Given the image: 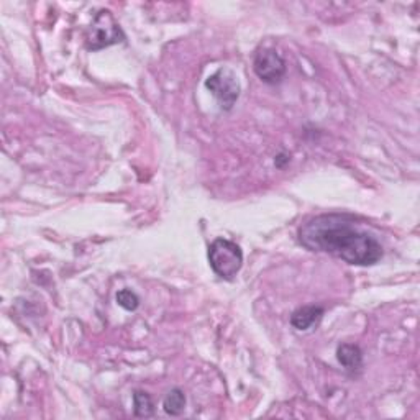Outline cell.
Returning <instances> with one entry per match:
<instances>
[{
    "label": "cell",
    "mask_w": 420,
    "mask_h": 420,
    "mask_svg": "<svg viewBox=\"0 0 420 420\" xmlns=\"http://www.w3.org/2000/svg\"><path fill=\"white\" fill-rule=\"evenodd\" d=\"M302 247L328 253L355 266H373L382 258V244L373 233L358 227L353 215L322 214L311 217L297 232Z\"/></svg>",
    "instance_id": "cell-1"
},
{
    "label": "cell",
    "mask_w": 420,
    "mask_h": 420,
    "mask_svg": "<svg viewBox=\"0 0 420 420\" xmlns=\"http://www.w3.org/2000/svg\"><path fill=\"white\" fill-rule=\"evenodd\" d=\"M209 263L219 278L233 281L243 266V252L235 242L217 238L209 247Z\"/></svg>",
    "instance_id": "cell-2"
},
{
    "label": "cell",
    "mask_w": 420,
    "mask_h": 420,
    "mask_svg": "<svg viewBox=\"0 0 420 420\" xmlns=\"http://www.w3.org/2000/svg\"><path fill=\"white\" fill-rule=\"evenodd\" d=\"M125 33L110 10H99L86 33L89 51H100L117 43H124Z\"/></svg>",
    "instance_id": "cell-3"
},
{
    "label": "cell",
    "mask_w": 420,
    "mask_h": 420,
    "mask_svg": "<svg viewBox=\"0 0 420 420\" xmlns=\"http://www.w3.org/2000/svg\"><path fill=\"white\" fill-rule=\"evenodd\" d=\"M205 87L219 100L223 110H230L240 97V82L230 69H219L205 79Z\"/></svg>",
    "instance_id": "cell-4"
},
{
    "label": "cell",
    "mask_w": 420,
    "mask_h": 420,
    "mask_svg": "<svg viewBox=\"0 0 420 420\" xmlns=\"http://www.w3.org/2000/svg\"><path fill=\"white\" fill-rule=\"evenodd\" d=\"M254 74L266 84H279L286 76V61L273 48H263L257 53L253 61Z\"/></svg>",
    "instance_id": "cell-5"
},
{
    "label": "cell",
    "mask_w": 420,
    "mask_h": 420,
    "mask_svg": "<svg viewBox=\"0 0 420 420\" xmlns=\"http://www.w3.org/2000/svg\"><path fill=\"white\" fill-rule=\"evenodd\" d=\"M323 316V307L321 306H302L299 309H296L291 316V325L296 330H309L311 327L321 321Z\"/></svg>",
    "instance_id": "cell-6"
},
{
    "label": "cell",
    "mask_w": 420,
    "mask_h": 420,
    "mask_svg": "<svg viewBox=\"0 0 420 420\" xmlns=\"http://www.w3.org/2000/svg\"><path fill=\"white\" fill-rule=\"evenodd\" d=\"M337 360L347 371H358L363 366V352L358 345L343 343L337 348Z\"/></svg>",
    "instance_id": "cell-7"
},
{
    "label": "cell",
    "mask_w": 420,
    "mask_h": 420,
    "mask_svg": "<svg viewBox=\"0 0 420 420\" xmlns=\"http://www.w3.org/2000/svg\"><path fill=\"white\" fill-rule=\"evenodd\" d=\"M133 412L136 417L148 419L155 416V402L145 391H135L133 394Z\"/></svg>",
    "instance_id": "cell-8"
},
{
    "label": "cell",
    "mask_w": 420,
    "mask_h": 420,
    "mask_svg": "<svg viewBox=\"0 0 420 420\" xmlns=\"http://www.w3.org/2000/svg\"><path fill=\"white\" fill-rule=\"evenodd\" d=\"M163 407H164V412L169 414V416L173 417L181 416L185 409V394L179 389V387H174V389L169 391L166 397H164Z\"/></svg>",
    "instance_id": "cell-9"
},
{
    "label": "cell",
    "mask_w": 420,
    "mask_h": 420,
    "mask_svg": "<svg viewBox=\"0 0 420 420\" xmlns=\"http://www.w3.org/2000/svg\"><path fill=\"white\" fill-rule=\"evenodd\" d=\"M117 302H119L122 309L133 312L138 309V306H140V297L130 289H122L117 292Z\"/></svg>",
    "instance_id": "cell-10"
},
{
    "label": "cell",
    "mask_w": 420,
    "mask_h": 420,
    "mask_svg": "<svg viewBox=\"0 0 420 420\" xmlns=\"http://www.w3.org/2000/svg\"><path fill=\"white\" fill-rule=\"evenodd\" d=\"M289 161H291V156H288V155H279L278 158L274 159V164L278 168H284V164L289 163Z\"/></svg>",
    "instance_id": "cell-11"
}]
</instances>
